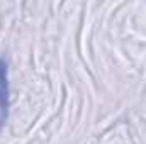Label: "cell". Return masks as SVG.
I'll use <instances>...</instances> for the list:
<instances>
[{
	"label": "cell",
	"mask_w": 146,
	"mask_h": 144,
	"mask_svg": "<svg viewBox=\"0 0 146 144\" xmlns=\"http://www.w3.org/2000/svg\"><path fill=\"white\" fill-rule=\"evenodd\" d=\"M10 105V87H9V66L0 58V124L5 122Z\"/></svg>",
	"instance_id": "cell-1"
}]
</instances>
